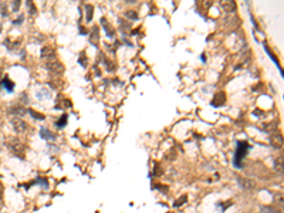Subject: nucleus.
Instances as JSON below:
<instances>
[{
    "label": "nucleus",
    "instance_id": "obj_1",
    "mask_svg": "<svg viewBox=\"0 0 284 213\" xmlns=\"http://www.w3.org/2000/svg\"><path fill=\"white\" fill-rule=\"evenodd\" d=\"M249 148H250V145H249L247 142L239 141L236 143V151H235V158H233V166H235V168H237V169H241V168H243L241 161H243L244 156L247 155Z\"/></svg>",
    "mask_w": 284,
    "mask_h": 213
},
{
    "label": "nucleus",
    "instance_id": "obj_2",
    "mask_svg": "<svg viewBox=\"0 0 284 213\" xmlns=\"http://www.w3.org/2000/svg\"><path fill=\"white\" fill-rule=\"evenodd\" d=\"M7 145H9V148L11 149V152L16 153L19 158H23V156H24V145H23L17 138L11 137L10 139H9V142H7Z\"/></svg>",
    "mask_w": 284,
    "mask_h": 213
},
{
    "label": "nucleus",
    "instance_id": "obj_3",
    "mask_svg": "<svg viewBox=\"0 0 284 213\" xmlns=\"http://www.w3.org/2000/svg\"><path fill=\"white\" fill-rule=\"evenodd\" d=\"M46 67H47V70L50 71V72H53V74H57V75L64 72V66H63V64H61L58 60H50V61H47Z\"/></svg>",
    "mask_w": 284,
    "mask_h": 213
},
{
    "label": "nucleus",
    "instance_id": "obj_4",
    "mask_svg": "<svg viewBox=\"0 0 284 213\" xmlns=\"http://www.w3.org/2000/svg\"><path fill=\"white\" fill-rule=\"evenodd\" d=\"M11 124H13L14 131H17V132H26L27 131V124L23 120H20V118H14V120L11 121Z\"/></svg>",
    "mask_w": 284,
    "mask_h": 213
},
{
    "label": "nucleus",
    "instance_id": "obj_5",
    "mask_svg": "<svg viewBox=\"0 0 284 213\" xmlns=\"http://www.w3.org/2000/svg\"><path fill=\"white\" fill-rule=\"evenodd\" d=\"M41 57L43 58H46V60H54V57H55V51H54V49H51V47H43V50H41Z\"/></svg>",
    "mask_w": 284,
    "mask_h": 213
},
{
    "label": "nucleus",
    "instance_id": "obj_6",
    "mask_svg": "<svg viewBox=\"0 0 284 213\" xmlns=\"http://www.w3.org/2000/svg\"><path fill=\"white\" fill-rule=\"evenodd\" d=\"M101 23H102V27H104V30H105V33H107V37H109V38L115 37V30L111 27V24H109V23H107V20H105V19H102Z\"/></svg>",
    "mask_w": 284,
    "mask_h": 213
},
{
    "label": "nucleus",
    "instance_id": "obj_7",
    "mask_svg": "<svg viewBox=\"0 0 284 213\" xmlns=\"http://www.w3.org/2000/svg\"><path fill=\"white\" fill-rule=\"evenodd\" d=\"M225 101H226L225 93H217L216 97L212 99V105H213V107H220V105L225 104Z\"/></svg>",
    "mask_w": 284,
    "mask_h": 213
},
{
    "label": "nucleus",
    "instance_id": "obj_8",
    "mask_svg": "<svg viewBox=\"0 0 284 213\" xmlns=\"http://www.w3.org/2000/svg\"><path fill=\"white\" fill-rule=\"evenodd\" d=\"M264 51H266V53H267V54L270 55V58H271V61H273L274 64H276V66L279 67V71H280V74H281V77H283V70H281V67H280V64H279V60H277V58H276V55L273 54V51H271V50L268 49V46H267V44H266V43H264Z\"/></svg>",
    "mask_w": 284,
    "mask_h": 213
},
{
    "label": "nucleus",
    "instance_id": "obj_9",
    "mask_svg": "<svg viewBox=\"0 0 284 213\" xmlns=\"http://www.w3.org/2000/svg\"><path fill=\"white\" fill-rule=\"evenodd\" d=\"M237 182H239L240 186L241 188H244V189H253V188H254V182H253V180L243 179V178H240V176H237Z\"/></svg>",
    "mask_w": 284,
    "mask_h": 213
},
{
    "label": "nucleus",
    "instance_id": "obj_10",
    "mask_svg": "<svg viewBox=\"0 0 284 213\" xmlns=\"http://www.w3.org/2000/svg\"><path fill=\"white\" fill-rule=\"evenodd\" d=\"M98 40H100V36H98V28L92 27L91 34H90V43L94 44V46H97V44H98Z\"/></svg>",
    "mask_w": 284,
    "mask_h": 213
},
{
    "label": "nucleus",
    "instance_id": "obj_11",
    "mask_svg": "<svg viewBox=\"0 0 284 213\" xmlns=\"http://www.w3.org/2000/svg\"><path fill=\"white\" fill-rule=\"evenodd\" d=\"M40 138L50 141V139H53V134H51V131H48L46 126H43V128H40Z\"/></svg>",
    "mask_w": 284,
    "mask_h": 213
},
{
    "label": "nucleus",
    "instance_id": "obj_12",
    "mask_svg": "<svg viewBox=\"0 0 284 213\" xmlns=\"http://www.w3.org/2000/svg\"><path fill=\"white\" fill-rule=\"evenodd\" d=\"M1 85H3V88H4L7 93H13V90H14V84H13L9 78H4V80L1 81Z\"/></svg>",
    "mask_w": 284,
    "mask_h": 213
},
{
    "label": "nucleus",
    "instance_id": "obj_13",
    "mask_svg": "<svg viewBox=\"0 0 284 213\" xmlns=\"http://www.w3.org/2000/svg\"><path fill=\"white\" fill-rule=\"evenodd\" d=\"M222 9L225 11H233L236 9V3L235 1H223L222 3Z\"/></svg>",
    "mask_w": 284,
    "mask_h": 213
},
{
    "label": "nucleus",
    "instance_id": "obj_14",
    "mask_svg": "<svg viewBox=\"0 0 284 213\" xmlns=\"http://www.w3.org/2000/svg\"><path fill=\"white\" fill-rule=\"evenodd\" d=\"M67 121H68V117H67V115H61V118L55 122V126L61 129V128H64V126L67 125Z\"/></svg>",
    "mask_w": 284,
    "mask_h": 213
},
{
    "label": "nucleus",
    "instance_id": "obj_15",
    "mask_svg": "<svg viewBox=\"0 0 284 213\" xmlns=\"http://www.w3.org/2000/svg\"><path fill=\"white\" fill-rule=\"evenodd\" d=\"M27 112H28V114H31V117L34 118V120H41V121H43L44 118H46L43 114H40V112H36V111H34V109H31V108L27 109Z\"/></svg>",
    "mask_w": 284,
    "mask_h": 213
},
{
    "label": "nucleus",
    "instance_id": "obj_16",
    "mask_svg": "<svg viewBox=\"0 0 284 213\" xmlns=\"http://www.w3.org/2000/svg\"><path fill=\"white\" fill-rule=\"evenodd\" d=\"M271 143H273L274 148H279L281 146V143H283V139H281V135H276V137L271 138Z\"/></svg>",
    "mask_w": 284,
    "mask_h": 213
},
{
    "label": "nucleus",
    "instance_id": "obj_17",
    "mask_svg": "<svg viewBox=\"0 0 284 213\" xmlns=\"http://www.w3.org/2000/svg\"><path fill=\"white\" fill-rule=\"evenodd\" d=\"M51 97V94L48 93L46 88H43V90H40L37 93V98H40V99H43V98H50Z\"/></svg>",
    "mask_w": 284,
    "mask_h": 213
},
{
    "label": "nucleus",
    "instance_id": "obj_18",
    "mask_svg": "<svg viewBox=\"0 0 284 213\" xmlns=\"http://www.w3.org/2000/svg\"><path fill=\"white\" fill-rule=\"evenodd\" d=\"M10 112L11 114H16V115H24L27 111L24 108H22V107H14V108L10 109Z\"/></svg>",
    "mask_w": 284,
    "mask_h": 213
},
{
    "label": "nucleus",
    "instance_id": "obj_19",
    "mask_svg": "<svg viewBox=\"0 0 284 213\" xmlns=\"http://www.w3.org/2000/svg\"><path fill=\"white\" fill-rule=\"evenodd\" d=\"M185 202H188V196H186V195L181 196V197H179V199L176 200V202H175V208H181V206H182Z\"/></svg>",
    "mask_w": 284,
    "mask_h": 213
},
{
    "label": "nucleus",
    "instance_id": "obj_20",
    "mask_svg": "<svg viewBox=\"0 0 284 213\" xmlns=\"http://www.w3.org/2000/svg\"><path fill=\"white\" fill-rule=\"evenodd\" d=\"M85 9H87V22H91L92 20V6L91 4H85Z\"/></svg>",
    "mask_w": 284,
    "mask_h": 213
},
{
    "label": "nucleus",
    "instance_id": "obj_21",
    "mask_svg": "<svg viewBox=\"0 0 284 213\" xmlns=\"http://www.w3.org/2000/svg\"><path fill=\"white\" fill-rule=\"evenodd\" d=\"M125 17H128V19H131V20H138V14L135 13V11H125Z\"/></svg>",
    "mask_w": 284,
    "mask_h": 213
},
{
    "label": "nucleus",
    "instance_id": "obj_22",
    "mask_svg": "<svg viewBox=\"0 0 284 213\" xmlns=\"http://www.w3.org/2000/svg\"><path fill=\"white\" fill-rule=\"evenodd\" d=\"M276 169L279 170V173H283V159L281 158L276 161Z\"/></svg>",
    "mask_w": 284,
    "mask_h": 213
},
{
    "label": "nucleus",
    "instance_id": "obj_23",
    "mask_svg": "<svg viewBox=\"0 0 284 213\" xmlns=\"http://www.w3.org/2000/svg\"><path fill=\"white\" fill-rule=\"evenodd\" d=\"M262 213H280V210H277V209L274 210V209H271V208H264V206H263Z\"/></svg>",
    "mask_w": 284,
    "mask_h": 213
},
{
    "label": "nucleus",
    "instance_id": "obj_24",
    "mask_svg": "<svg viewBox=\"0 0 284 213\" xmlns=\"http://www.w3.org/2000/svg\"><path fill=\"white\" fill-rule=\"evenodd\" d=\"M27 7H30L31 14H36V7H34V4H33V1H27Z\"/></svg>",
    "mask_w": 284,
    "mask_h": 213
},
{
    "label": "nucleus",
    "instance_id": "obj_25",
    "mask_svg": "<svg viewBox=\"0 0 284 213\" xmlns=\"http://www.w3.org/2000/svg\"><path fill=\"white\" fill-rule=\"evenodd\" d=\"M23 20H24V16H23V14H20V16H19V19L13 22V24H16V26H17V24H20V23H23Z\"/></svg>",
    "mask_w": 284,
    "mask_h": 213
},
{
    "label": "nucleus",
    "instance_id": "obj_26",
    "mask_svg": "<svg viewBox=\"0 0 284 213\" xmlns=\"http://www.w3.org/2000/svg\"><path fill=\"white\" fill-rule=\"evenodd\" d=\"M19 6H20V3H19V1H13V9H14V10H17V9H19Z\"/></svg>",
    "mask_w": 284,
    "mask_h": 213
},
{
    "label": "nucleus",
    "instance_id": "obj_27",
    "mask_svg": "<svg viewBox=\"0 0 284 213\" xmlns=\"http://www.w3.org/2000/svg\"><path fill=\"white\" fill-rule=\"evenodd\" d=\"M202 61H203V63L206 61V55H205V54H202Z\"/></svg>",
    "mask_w": 284,
    "mask_h": 213
}]
</instances>
